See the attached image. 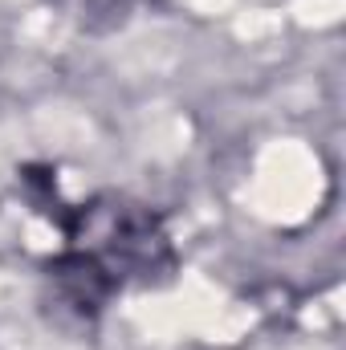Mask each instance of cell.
Here are the masks:
<instances>
[{"instance_id":"1","label":"cell","mask_w":346,"mask_h":350,"mask_svg":"<svg viewBox=\"0 0 346 350\" xmlns=\"http://www.w3.org/2000/svg\"><path fill=\"white\" fill-rule=\"evenodd\" d=\"M66 232L70 249L53 261V281L82 314H98L106 297L127 285L131 273L147 277L159 269V261H172L155 216L139 208L110 204L98 212L82 204L74 212V224H66Z\"/></svg>"}]
</instances>
